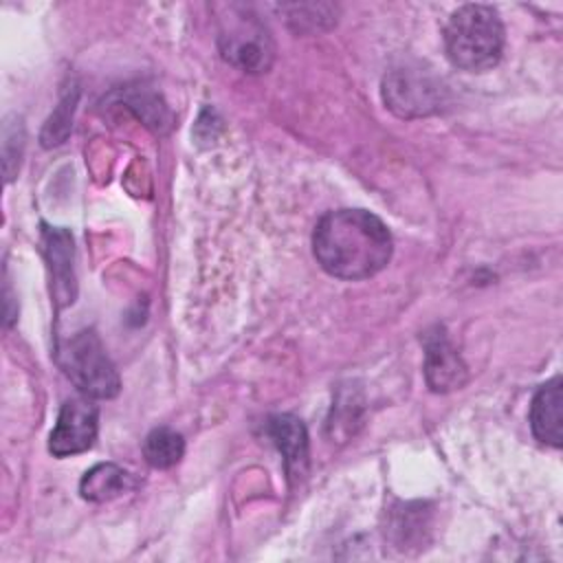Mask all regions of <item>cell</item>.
<instances>
[{"mask_svg": "<svg viewBox=\"0 0 563 563\" xmlns=\"http://www.w3.org/2000/svg\"><path fill=\"white\" fill-rule=\"evenodd\" d=\"M394 251L385 222L365 209L328 211L314 227L312 253L339 279L356 282L380 273Z\"/></svg>", "mask_w": 563, "mask_h": 563, "instance_id": "1", "label": "cell"}, {"mask_svg": "<svg viewBox=\"0 0 563 563\" xmlns=\"http://www.w3.org/2000/svg\"><path fill=\"white\" fill-rule=\"evenodd\" d=\"M449 62L466 73H484L499 64L504 53V24L488 4H462L444 26Z\"/></svg>", "mask_w": 563, "mask_h": 563, "instance_id": "2", "label": "cell"}, {"mask_svg": "<svg viewBox=\"0 0 563 563\" xmlns=\"http://www.w3.org/2000/svg\"><path fill=\"white\" fill-rule=\"evenodd\" d=\"M218 48L224 62L251 75L266 73L275 59L271 31L257 13L242 4L224 7L218 29Z\"/></svg>", "mask_w": 563, "mask_h": 563, "instance_id": "3", "label": "cell"}, {"mask_svg": "<svg viewBox=\"0 0 563 563\" xmlns=\"http://www.w3.org/2000/svg\"><path fill=\"white\" fill-rule=\"evenodd\" d=\"M55 356L64 374L84 396L103 400L119 394V372L95 330H79L64 343H57Z\"/></svg>", "mask_w": 563, "mask_h": 563, "instance_id": "4", "label": "cell"}, {"mask_svg": "<svg viewBox=\"0 0 563 563\" xmlns=\"http://www.w3.org/2000/svg\"><path fill=\"white\" fill-rule=\"evenodd\" d=\"M383 99L387 108L405 119L431 114L442 103V84L422 68H394L383 79Z\"/></svg>", "mask_w": 563, "mask_h": 563, "instance_id": "5", "label": "cell"}, {"mask_svg": "<svg viewBox=\"0 0 563 563\" xmlns=\"http://www.w3.org/2000/svg\"><path fill=\"white\" fill-rule=\"evenodd\" d=\"M99 429V409L88 396L68 398L57 416L48 438V451L55 457H68L88 451L95 444Z\"/></svg>", "mask_w": 563, "mask_h": 563, "instance_id": "6", "label": "cell"}, {"mask_svg": "<svg viewBox=\"0 0 563 563\" xmlns=\"http://www.w3.org/2000/svg\"><path fill=\"white\" fill-rule=\"evenodd\" d=\"M42 249H44V257H46L48 271H51V295L59 310L64 306H70L77 295L75 266H73V262H75L73 235L66 229L44 224Z\"/></svg>", "mask_w": 563, "mask_h": 563, "instance_id": "7", "label": "cell"}, {"mask_svg": "<svg viewBox=\"0 0 563 563\" xmlns=\"http://www.w3.org/2000/svg\"><path fill=\"white\" fill-rule=\"evenodd\" d=\"M424 378L433 391L460 389L466 383V365L442 328L424 336Z\"/></svg>", "mask_w": 563, "mask_h": 563, "instance_id": "8", "label": "cell"}, {"mask_svg": "<svg viewBox=\"0 0 563 563\" xmlns=\"http://www.w3.org/2000/svg\"><path fill=\"white\" fill-rule=\"evenodd\" d=\"M268 435L282 451L288 479L299 482L308 471V431L303 422L292 413L273 416L268 420Z\"/></svg>", "mask_w": 563, "mask_h": 563, "instance_id": "9", "label": "cell"}, {"mask_svg": "<svg viewBox=\"0 0 563 563\" xmlns=\"http://www.w3.org/2000/svg\"><path fill=\"white\" fill-rule=\"evenodd\" d=\"M563 383L561 376H554L532 398L530 405V427L539 442L550 446L563 444Z\"/></svg>", "mask_w": 563, "mask_h": 563, "instance_id": "10", "label": "cell"}, {"mask_svg": "<svg viewBox=\"0 0 563 563\" xmlns=\"http://www.w3.org/2000/svg\"><path fill=\"white\" fill-rule=\"evenodd\" d=\"M132 486H134V477L125 468L112 462H103L86 471V475L79 482V493L84 499L101 504L123 495Z\"/></svg>", "mask_w": 563, "mask_h": 563, "instance_id": "11", "label": "cell"}, {"mask_svg": "<svg viewBox=\"0 0 563 563\" xmlns=\"http://www.w3.org/2000/svg\"><path fill=\"white\" fill-rule=\"evenodd\" d=\"M185 453V440L178 431L169 427H158L150 431V435L143 442V455L145 462L154 468H169L176 462H180Z\"/></svg>", "mask_w": 563, "mask_h": 563, "instance_id": "12", "label": "cell"}, {"mask_svg": "<svg viewBox=\"0 0 563 563\" xmlns=\"http://www.w3.org/2000/svg\"><path fill=\"white\" fill-rule=\"evenodd\" d=\"M130 108L136 110V114L152 128L161 130V125H169V112L167 108L161 103V99L156 95H150V92H136L128 99Z\"/></svg>", "mask_w": 563, "mask_h": 563, "instance_id": "13", "label": "cell"}, {"mask_svg": "<svg viewBox=\"0 0 563 563\" xmlns=\"http://www.w3.org/2000/svg\"><path fill=\"white\" fill-rule=\"evenodd\" d=\"M73 108H75V97H73V99H70V97H66V99L59 103L57 112L48 119V123L44 125V132H42V143H44L46 147L57 145V143H62V141H64L66 132L70 130Z\"/></svg>", "mask_w": 563, "mask_h": 563, "instance_id": "14", "label": "cell"}]
</instances>
